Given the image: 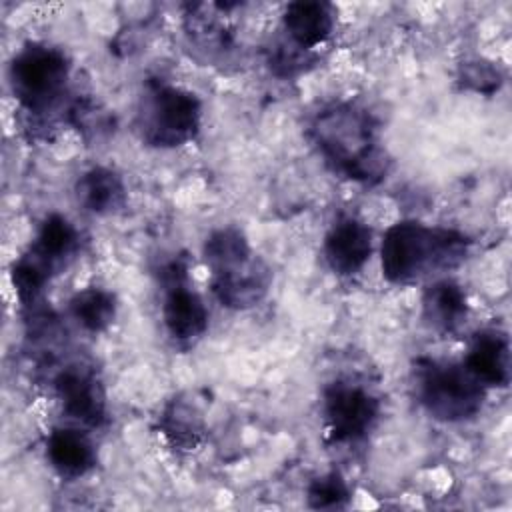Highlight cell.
I'll list each match as a JSON object with an SVG mask.
<instances>
[{
    "mask_svg": "<svg viewBox=\"0 0 512 512\" xmlns=\"http://www.w3.org/2000/svg\"><path fill=\"white\" fill-rule=\"evenodd\" d=\"M310 136L326 162L362 184H376L388 172V156L380 146L376 124L368 112L340 102L318 112Z\"/></svg>",
    "mask_w": 512,
    "mask_h": 512,
    "instance_id": "obj_1",
    "label": "cell"
},
{
    "mask_svg": "<svg viewBox=\"0 0 512 512\" xmlns=\"http://www.w3.org/2000/svg\"><path fill=\"white\" fill-rule=\"evenodd\" d=\"M468 250V238L452 228L416 220L392 224L380 244L382 274L392 284H410L430 272L454 268Z\"/></svg>",
    "mask_w": 512,
    "mask_h": 512,
    "instance_id": "obj_2",
    "label": "cell"
},
{
    "mask_svg": "<svg viewBox=\"0 0 512 512\" xmlns=\"http://www.w3.org/2000/svg\"><path fill=\"white\" fill-rule=\"evenodd\" d=\"M414 386L426 412L442 422H462L476 416L486 392L464 366L430 358L416 362Z\"/></svg>",
    "mask_w": 512,
    "mask_h": 512,
    "instance_id": "obj_3",
    "label": "cell"
},
{
    "mask_svg": "<svg viewBox=\"0 0 512 512\" xmlns=\"http://www.w3.org/2000/svg\"><path fill=\"white\" fill-rule=\"evenodd\" d=\"M200 116V100L192 92L150 80L140 98L138 126L150 146L174 148L196 136Z\"/></svg>",
    "mask_w": 512,
    "mask_h": 512,
    "instance_id": "obj_4",
    "label": "cell"
},
{
    "mask_svg": "<svg viewBox=\"0 0 512 512\" xmlns=\"http://www.w3.org/2000/svg\"><path fill=\"white\" fill-rule=\"evenodd\" d=\"M70 64L64 52L48 44H26L10 64V86L30 112L50 108L64 92Z\"/></svg>",
    "mask_w": 512,
    "mask_h": 512,
    "instance_id": "obj_5",
    "label": "cell"
},
{
    "mask_svg": "<svg viewBox=\"0 0 512 512\" xmlns=\"http://www.w3.org/2000/svg\"><path fill=\"white\" fill-rule=\"evenodd\" d=\"M378 400L362 386L334 382L324 390V418L334 442L362 438L378 418Z\"/></svg>",
    "mask_w": 512,
    "mask_h": 512,
    "instance_id": "obj_6",
    "label": "cell"
},
{
    "mask_svg": "<svg viewBox=\"0 0 512 512\" xmlns=\"http://www.w3.org/2000/svg\"><path fill=\"white\" fill-rule=\"evenodd\" d=\"M186 266L174 260L166 268V298L162 306V316L166 330L172 338L188 342L204 334L208 328V310L202 298L184 284Z\"/></svg>",
    "mask_w": 512,
    "mask_h": 512,
    "instance_id": "obj_7",
    "label": "cell"
},
{
    "mask_svg": "<svg viewBox=\"0 0 512 512\" xmlns=\"http://www.w3.org/2000/svg\"><path fill=\"white\" fill-rule=\"evenodd\" d=\"M270 280L268 266L256 256H250L234 266L212 272V292L222 306L244 310L266 296Z\"/></svg>",
    "mask_w": 512,
    "mask_h": 512,
    "instance_id": "obj_8",
    "label": "cell"
},
{
    "mask_svg": "<svg viewBox=\"0 0 512 512\" xmlns=\"http://www.w3.org/2000/svg\"><path fill=\"white\" fill-rule=\"evenodd\" d=\"M372 254V232L356 218L338 220L324 238L328 266L342 276L356 274Z\"/></svg>",
    "mask_w": 512,
    "mask_h": 512,
    "instance_id": "obj_9",
    "label": "cell"
},
{
    "mask_svg": "<svg viewBox=\"0 0 512 512\" xmlns=\"http://www.w3.org/2000/svg\"><path fill=\"white\" fill-rule=\"evenodd\" d=\"M64 412L86 426H100L106 420V404L100 384L90 372L68 368L54 382Z\"/></svg>",
    "mask_w": 512,
    "mask_h": 512,
    "instance_id": "obj_10",
    "label": "cell"
},
{
    "mask_svg": "<svg viewBox=\"0 0 512 512\" xmlns=\"http://www.w3.org/2000/svg\"><path fill=\"white\" fill-rule=\"evenodd\" d=\"M464 368L486 388L506 386L510 378L508 338L496 330L478 332L468 348Z\"/></svg>",
    "mask_w": 512,
    "mask_h": 512,
    "instance_id": "obj_11",
    "label": "cell"
},
{
    "mask_svg": "<svg viewBox=\"0 0 512 512\" xmlns=\"http://www.w3.org/2000/svg\"><path fill=\"white\" fill-rule=\"evenodd\" d=\"M282 22L294 46L300 50H312L330 36L334 26V10L326 2L298 0L284 8Z\"/></svg>",
    "mask_w": 512,
    "mask_h": 512,
    "instance_id": "obj_12",
    "label": "cell"
},
{
    "mask_svg": "<svg viewBox=\"0 0 512 512\" xmlns=\"http://www.w3.org/2000/svg\"><path fill=\"white\" fill-rule=\"evenodd\" d=\"M46 456L64 478L84 476L96 462L92 442L74 428H56L46 440Z\"/></svg>",
    "mask_w": 512,
    "mask_h": 512,
    "instance_id": "obj_13",
    "label": "cell"
},
{
    "mask_svg": "<svg viewBox=\"0 0 512 512\" xmlns=\"http://www.w3.org/2000/svg\"><path fill=\"white\" fill-rule=\"evenodd\" d=\"M76 200L92 214H110L124 204V182L122 178L104 166L86 170L76 182Z\"/></svg>",
    "mask_w": 512,
    "mask_h": 512,
    "instance_id": "obj_14",
    "label": "cell"
},
{
    "mask_svg": "<svg viewBox=\"0 0 512 512\" xmlns=\"http://www.w3.org/2000/svg\"><path fill=\"white\" fill-rule=\"evenodd\" d=\"M422 314L426 322L442 332L456 330L468 314L464 290L452 280H440L426 288L422 296Z\"/></svg>",
    "mask_w": 512,
    "mask_h": 512,
    "instance_id": "obj_15",
    "label": "cell"
},
{
    "mask_svg": "<svg viewBox=\"0 0 512 512\" xmlns=\"http://www.w3.org/2000/svg\"><path fill=\"white\" fill-rule=\"evenodd\" d=\"M160 430L178 450H194L204 434L202 414L184 398H174L160 416Z\"/></svg>",
    "mask_w": 512,
    "mask_h": 512,
    "instance_id": "obj_16",
    "label": "cell"
},
{
    "mask_svg": "<svg viewBox=\"0 0 512 512\" xmlns=\"http://www.w3.org/2000/svg\"><path fill=\"white\" fill-rule=\"evenodd\" d=\"M78 244V232L62 214H50L36 236V242L30 250L42 256L48 264L56 268L64 258H68Z\"/></svg>",
    "mask_w": 512,
    "mask_h": 512,
    "instance_id": "obj_17",
    "label": "cell"
},
{
    "mask_svg": "<svg viewBox=\"0 0 512 512\" xmlns=\"http://www.w3.org/2000/svg\"><path fill=\"white\" fill-rule=\"evenodd\" d=\"M70 310L76 322L88 332L106 330L116 316V300L102 288H86L70 300Z\"/></svg>",
    "mask_w": 512,
    "mask_h": 512,
    "instance_id": "obj_18",
    "label": "cell"
},
{
    "mask_svg": "<svg viewBox=\"0 0 512 512\" xmlns=\"http://www.w3.org/2000/svg\"><path fill=\"white\" fill-rule=\"evenodd\" d=\"M252 256L246 236L238 228H220L204 242V260L212 272L234 266Z\"/></svg>",
    "mask_w": 512,
    "mask_h": 512,
    "instance_id": "obj_19",
    "label": "cell"
},
{
    "mask_svg": "<svg viewBox=\"0 0 512 512\" xmlns=\"http://www.w3.org/2000/svg\"><path fill=\"white\" fill-rule=\"evenodd\" d=\"M306 494H308V504L318 510L342 508L350 498L346 480L338 472H328L320 478H314Z\"/></svg>",
    "mask_w": 512,
    "mask_h": 512,
    "instance_id": "obj_20",
    "label": "cell"
},
{
    "mask_svg": "<svg viewBox=\"0 0 512 512\" xmlns=\"http://www.w3.org/2000/svg\"><path fill=\"white\" fill-rule=\"evenodd\" d=\"M462 78L472 90L484 92V94H490L500 86V72L492 64L482 60L464 64Z\"/></svg>",
    "mask_w": 512,
    "mask_h": 512,
    "instance_id": "obj_21",
    "label": "cell"
}]
</instances>
